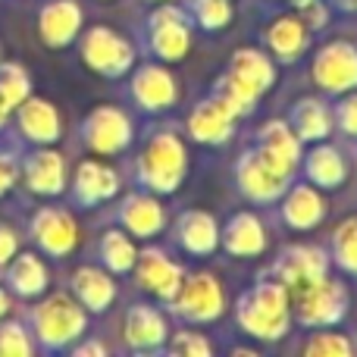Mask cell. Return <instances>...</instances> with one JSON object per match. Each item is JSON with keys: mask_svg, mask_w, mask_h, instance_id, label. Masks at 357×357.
Returning a JSON list of instances; mask_svg holds the SVG:
<instances>
[{"mask_svg": "<svg viewBox=\"0 0 357 357\" xmlns=\"http://www.w3.org/2000/svg\"><path fill=\"white\" fill-rule=\"evenodd\" d=\"M3 270H6V285H10L13 295L38 298L47 291V282H50L47 266H44L41 257H35V254H16Z\"/></svg>", "mask_w": 357, "mask_h": 357, "instance_id": "cell-31", "label": "cell"}, {"mask_svg": "<svg viewBox=\"0 0 357 357\" xmlns=\"http://www.w3.org/2000/svg\"><path fill=\"white\" fill-rule=\"evenodd\" d=\"M135 276H138V285H142V289H148L151 295H157L160 301L169 304L176 298L178 285H182L185 270L167 251L148 248V251H142L135 260Z\"/></svg>", "mask_w": 357, "mask_h": 357, "instance_id": "cell-14", "label": "cell"}, {"mask_svg": "<svg viewBox=\"0 0 357 357\" xmlns=\"http://www.w3.org/2000/svg\"><path fill=\"white\" fill-rule=\"evenodd\" d=\"M35 354V342L31 333L16 320L0 323V357H31Z\"/></svg>", "mask_w": 357, "mask_h": 357, "instance_id": "cell-38", "label": "cell"}, {"mask_svg": "<svg viewBox=\"0 0 357 357\" xmlns=\"http://www.w3.org/2000/svg\"><path fill=\"white\" fill-rule=\"evenodd\" d=\"M220 245L232 257H257L266 251V226L260 222V216L248 213V210L232 213L226 226L220 229Z\"/></svg>", "mask_w": 357, "mask_h": 357, "instance_id": "cell-24", "label": "cell"}, {"mask_svg": "<svg viewBox=\"0 0 357 357\" xmlns=\"http://www.w3.org/2000/svg\"><path fill=\"white\" fill-rule=\"evenodd\" d=\"M6 310H10V295H6V291H3V285H0V317H3Z\"/></svg>", "mask_w": 357, "mask_h": 357, "instance_id": "cell-45", "label": "cell"}, {"mask_svg": "<svg viewBox=\"0 0 357 357\" xmlns=\"http://www.w3.org/2000/svg\"><path fill=\"white\" fill-rule=\"evenodd\" d=\"M235 182H238V191L248 201L276 204L291 185V173H285L273 160H266L257 148H248L235 160Z\"/></svg>", "mask_w": 357, "mask_h": 357, "instance_id": "cell-8", "label": "cell"}, {"mask_svg": "<svg viewBox=\"0 0 357 357\" xmlns=\"http://www.w3.org/2000/svg\"><path fill=\"white\" fill-rule=\"evenodd\" d=\"M304 25H307V29L310 31H317V29H323V25H326V19H329V13H326V6H323L320 3V0H314V3H307V6H304Z\"/></svg>", "mask_w": 357, "mask_h": 357, "instance_id": "cell-42", "label": "cell"}, {"mask_svg": "<svg viewBox=\"0 0 357 357\" xmlns=\"http://www.w3.org/2000/svg\"><path fill=\"white\" fill-rule=\"evenodd\" d=\"M191 16L182 6H157L144 25L148 50L160 63H178L191 47Z\"/></svg>", "mask_w": 357, "mask_h": 357, "instance_id": "cell-6", "label": "cell"}, {"mask_svg": "<svg viewBox=\"0 0 357 357\" xmlns=\"http://www.w3.org/2000/svg\"><path fill=\"white\" fill-rule=\"evenodd\" d=\"M85 307L79 301H73L69 295H50L47 301L35 304V310H31V335L47 351L69 348L79 335H85Z\"/></svg>", "mask_w": 357, "mask_h": 357, "instance_id": "cell-3", "label": "cell"}, {"mask_svg": "<svg viewBox=\"0 0 357 357\" xmlns=\"http://www.w3.org/2000/svg\"><path fill=\"white\" fill-rule=\"evenodd\" d=\"M169 351L178 357H210L213 354V345L201 333H176L173 342H169Z\"/></svg>", "mask_w": 357, "mask_h": 357, "instance_id": "cell-40", "label": "cell"}, {"mask_svg": "<svg viewBox=\"0 0 357 357\" xmlns=\"http://www.w3.org/2000/svg\"><path fill=\"white\" fill-rule=\"evenodd\" d=\"M73 291L75 301L91 314H104L116 301V282H113L110 270H98V266H79L73 273Z\"/></svg>", "mask_w": 357, "mask_h": 357, "instance_id": "cell-30", "label": "cell"}, {"mask_svg": "<svg viewBox=\"0 0 357 357\" xmlns=\"http://www.w3.org/2000/svg\"><path fill=\"white\" fill-rule=\"evenodd\" d=\"M116 220L135 238H154V235H160L167 229V210L157 201L154 191H132L119 204Z\"/></svg>", "mask_w": 357, "mask_h": 357, "instance_id": "cell-16", "label": "cell"}, {"mask_svg": "<svg viewBox=\"0 0 357 357\" xmlns=\"http://www.w3.org/2000/svg\"><path fill=\"white\" fill-rule=\"evenodd\" d=\"M16 126L25 142L31 144H54L63 135V119L56 107L44 98H31V94L16 107Z\"/></svg>", "mask_w": 357, "mask_h": 357, "instance_id": "cell-19", "label": "cell"}, {"mask_svg": "<svg viewBox=\"0 0 357 357\" xmlns=\"http://www.w3.org/2000/svg\"><path fill=\"white\" fill-rule=\"evenodd\" d=\"M301 173L310 185H317L320 191H329V188L345 185L348 163H345V157H342V151L335 148V144L317 142L307 154H301Z\"/></svg>", "mask_w": 357, "mask_h": 357, "instance_id": "cell-26", "label": "cell"}, {"mask_svg": "<svg viewBox=\"0 0 357 357\" xmlns=\"http://www.w3.org/2000/svg\"><path fill=\"white\" fill-rule=\"evenodd\" d=\"M317 88L326 94H348L357 91V47L351 41H329L317 50L310 63Z\"/></svg>", "mask_w": 357, "mask_h": 357, "instance_id": "cell-9", "label": "cell"}, {"mask_svg": "<svg viewBox=\"0 0 357 357\" xmlns=\"http://www.w3.org/2000/svg\"><path fill=\"white\" fill-rule=\"evenodd\" d=\"M82 31V6L75 0H50L38 13V35L47 47H66Z\"/></svg>", "mask_w": 357, "mask_h": 357, "instance_id": "cell-20", "label": "cell"}, {"mask_svg": "<svg viewBox=\"0 0 357 357\" xmlns=\"http://www.w3.org/2000/svg\"><path fill=\"white\" fill-rule=\"evenodd\" d=\"M169 307L185 323H213L226 310V291L213 273H191L182 279Z\"/></svg>", "mask_w": 357, "mask_h": 357, "instance_id": "cell-5", "label": "cell"}, {"mask_svg": "<svg viewBox=\"0 0 357 357\" xmlns=\"http://www.w3.org/2000/svg\"><path fill=\"white\" fill-rule=\"evenodd\" d=\"M232 79H238L245 88H251L254 94H266L273 85H276V66L273 60L257 47H238L229 60V69H226Z\"/></svg>", "mask_w": 357, "mask_h": 357, "instance_id": "cell-28", "label": "cell"}, {"mask_svg": "<svg viewBox=\"0 0 357 357\" xmlns=\"http://www.w3.org/2000/svg\"><path fill=\"white\" fill-rule=\"evenodd\" d=\"M123 333H126V342L135 351H154V348H160L167 342L169 326H167V317L157 307H151V304H132L126 310Z\"/></svg>", "mask_w": 357, "mask_h": 357, "instance_id": "cell-25", "label": "cell"}, {"mask_svg": "<svg viewBox=\"0 0 357 357\" xmlns=\"http://www.w3.org/2000/svg\"><path fill=\"white\" fill-rule=\"evenodd\" d=\"M16 176H19V160H13V157L0 154V197H3L6 191L13 188Z\"/></svg>", "mask_w": 357, "mask_h": 357, "instance_id": "cell-43", "label": "cell"}, {"mask_svg": "<svg viewBox=\"0 0 357 357\" xmlns=\"http://www.w3.org/2000/svg\"><path fill=\"white\" fill-rule=\"evenodd\" d=\"M235 320L241 333L260 342H276L291 326V298L279 279L254 282L235 304Z\"/></svg>", "mask_w": 357, "mask_h": 357, "instance_id": "cell-1", "label": "cell"}, {"mask_svg": "<svg viewBox=\"0 0 357 357\" xmlns=\"http://www.w3.org/2000/svg\"><path fill=\"white\" fill-rule=\"evenodd\" d=\"M307 44H310V29L304 25V19H298V16H279L276 22L266 29V47H270L273 56H276L279 63H285V66L301 60Z\"/></svg>", "mask_w": 357, "mask_h": 357, "instance_id": "cell-29", "label": "cell"}, {"mask_svg": "<svg viewBox=\"0 0 357 357\" xmlns=\"http://www.w3.org/2000/svg\"><path fill=\"white\" fill-rule=\"evenodd\" d=\"M279 216L289 229L295 232H307L317 229L326 216V201H323L320 188L310 182H291L285 195L279 197Z\"/></svg>", "mask_w": 357, "mask_h": 357, "instance_id": "cell-17", "label": "cell"}, {"mask_svg": "<svg viewBox=\"0 0 357 357\" xmlns=\"http://www.w3.org/2000/svg\"><path fill=\"white\" fill-rule=\"evenodd\" d=\"M16 254H19V235H16V229L6 226V222H0V270H3V266L10 264Z\"/></svg>", "mask_w": 357, "mask_h": 357, "instance_id": "cell-41", "label": "cell"}, {"mask_svg": "<svg viewBox=\"0 0 357 357\" xmlns=\"http://www.w3.org/2000/svg\"><path fill=\"white\" fill-rule=\"evenodd\" d=\"M79 54L85 60V66L104 75V79H123L135 66V47L107 25H94L82 35Z\"/></svg>", "mask_w": 357, "mask_h": 357, "instance_id": "cell-7", "label": "cell"}, {"mask_svg": "<svg viewBox=\"0 0 357 357\" xmlns=\"http://www.w3.org/2000/svg\"><path fill=\"white\" fill-rule=\"evenodd\" d=\"M157 3H160V0H157Z\"/></svg>", "mask_w": 357, "mask_h": 357, "instance_id": "cell-47", "label": "cell"}, {"mask_svg": "<svg viewBox=\"0 0 357 357\" xmlns=\"http://www.w3.org/2000/svg\"><path fill=\"white\" fill-rule=\"evenodd\" d=\"M173 238L191 257H210L220 248V226L204 210H185L173 226Z\"/></svg>", "mask_w": 357, "mask_h": 357, "instance_id": "cell-23", "label": "cell"}, {"mask_svg": "<svg viewBox=\"0 0 357 357\" xmlns=\"http://www.w3.org/2000/svg\"><path fill=\"white\" fill-rule=\"evenodd\" d=\"M19 169H22L25 188L31 195L54 197L63 195V188H66V160H63V154L50 151L47 144H38V151L25 154L19 160Z\"/></svg>", "mask_w": 357, "mask_h": 357, "instance_id": "cell-15", "label": "cell"}, {"mask_svg": "<svg viewBox=\"0 0 357 357\" xmlns=\"http://www.w3.org/2000/svg\"><path fill=\"white\" fill-rule=\"evenodd\" d=\"M73 354H75V357H104L107 348L100 345V342H85V345H75Z\"/></svg>", "mask_w": 357, "mask_h": 357, "instance_id": "cell-44", "label": "cell"}, {"mask_svg": "<svg viewBox=\"0 0 357 357\" xmlns=\"http://www.w3.org/2000/svg\"><path fill=\"white\" fill-rule=\"evenodd\" d=\"M119 195V173L100 160H82L73 178V197L79 207H98Z\"/></svg>", "mask_w": 357, "mask_h": 357, "instance_id": "cell-21", "label": "cell"}, {"mask_svg": "<svg viewBox=\"0 0 357 357\" xmlns=\"http://www.w3.org/2000/svg\"><path fill=\"white\" fill-rule=\"evenodd\" d=\"M129 94L144 113H163L178 100L176 79L167 66L160 63H144L135 69L129 82Z\"/></svg>", "mask_w": 357, "mask_h": 357, "instance_id": "cell-13", "label": "cell"}, {"mask_svg": "<svg viewBox=\"0 0 357 357\" xmlns=\"http://www.w3.org/2000/svg\"><path fill=\"white\" fill-rule=\"evenodd\" d=\"M289 126L301 144H317V142H326L333 135V107L320 98H298L289 110Z\"/></svg>", "mask_w": 357, "mask_h": 357, "instance_id": "cell-27", "label": "cell"}, {"mask_svg": "<svg viewBox=\"0 0 357 357\" xmlns=\"http://www.w3.org/2000/svg\"><path fill=\"white\" fill-rule=\"evenodd\" d=\"M132 138H135L132 119L119 107H110V104L94 107L85 116V123H82V142H85V148L91 154H100V157L123 154L132 144Z\"/></svg>", "mask_w": 357, "mask_h": 357, "instance_id": "cell-10", "label": "cell"}, {"mask_svg": "<svg viewBox=\"0 0 357 357\" xmlns=\"http://www.w3.org/2000/svg\"><path fill=\"white\" fill-rule=\"evenodd\" d=\"M254 148H257L266 160H273L279 169H285V173H291V176L301 167V154H304L301 138L291 132V126L285 123V119H270V123L260 126Z\"/></svg>", "mask_w": 357, "mask_h": 357, "instance_id": "cell-22", "label": "cell"}, {"mask_svg": "<svg viewBox=\"0 0 357 357\" xmlns=\"http://www.w3.org/2000/svg\"><path fill=\"white\" fill-rule=\"evenodd\" d=\"M213 94L222 100V104L232 110V116L235 119H241V116H251L254 113V104H257V94L251 91V88H245L238 79H232V75H220L216 79V85H213Z\"/></svg>", "mask_w": 357, "mask_h": 357, "instance_id": "cell-35", "label": "cell"}, {"mask_svg": "<svg viewBox=\"0 0 357 357\" xmlns=\"http://www.w3.org/2000/svg\"><path fill=\"white\" fill-rule=\"evenodd\" d=\"M333 119L342 135L357 138V91L339 94V104L333 107Z\"/></svg>", "mask_w": 357, "mask_h": 357, "instance_id": "cell-39", "label": "cell"}, {"mask_svg": "<svg viewBox=\"0 0 357 357\" xmlns=\"http://www.w3.org/2000/svg\"><path fill=\"white\" fill-rule=\"evenodd\" d=\"M304 354L307 357H351L354 345L342 333H329V329H317L307 342H304Z\"/></svg>", "mask_w": 357, "mask_h": 357, "instance_id": "cell-37", "label": "cell"}, {"mask_svg": "<svg viewBox=\"0 0 357 357\" xmlns=\"http://www.w3.org/2000/svg\"><path fill=\"white\" fill-rule=\"evenodd\" d=\"M329 266H333V260L320 245H291L276 257L273 276L289 291H295L301 285L314 282V279L329 276Z\"/></svg>", "mask_w": 357, "mask_h": 357, "instance_id": "cell-11", "label": "cell"}, {"mask_svg": "<svg viewBox=\"0 0 357 357\" xmlns=\"http://www.w3.org/2000/svg\"><path fill=\"white\" fill-rule=\"evenodd\" d=\"M98 254H100V264H104V270L116 273V276L135 270V260H138L135 241H132V235L123 232V229H107V232L100 235Z\"/></svg>", "mask_w": 357, "mask_h": 357, "instance_id": "cell-32", "label": "cell"}, {"mask_svg": "<svg viewBox=\"0 0 357 357\" xmlns=\"http://www.w3.org/2000/svg\"><path fill=\"white\" fill-rule=\"evenodd\" d=\"M329 260H333L339 270L357 276V216H348L345 222H339V226H335Z\"/></svg>", "mask_w": 357, "mask_h": 357, "instance_id": "cell-34", "label": "cell"}, {"mask_svg": "<svg viewBox=\"0 0 357 357\" xmlns=\"http://www.w3.org/2000/svg\"><path fill=\"white\" fill-rule=\"evenodd\" d=\"M289 3H291V6H298V10H304V6L314 3V0H289Z\"/></svg>", "mask_w": 357, "mask_h": 357, "instance_id": "cell-46", "label": "cell"}, {"mask_svg": "<svg viewBox=\"0 0 357 357\" xmlns=\"http://www.w3.org/2000/svg\"><path fill=\"white\" fill-rule=\"evenodd\" d=\"M29 94H31L29 73H25L19 63L0 60V113H3V116L16 113V107L22 104Z\"/></svg>", "mask_w": 357, "mask_h": 357, "instance_id": "cell-33", "label": "cell"}, {"mask_svg": "<svg viewBox=\"0 0 357 357\" xmlns=\"http://www.w3.org/2000/svg\"><path fill=\"white\" fill-rule=\"evenodd\" d=\"M185 173H188V154H185V144L176 132L163 129L154 132L148 138V144L142 148L135 163V178L144 191H154L160 195H173L182 185Z\"/></svg>", "mask_w": 357, "mask_h": 357, "instance_id": "cell-2", "label": "cell"}, {"mask_svg": "<svg viewBox=\"0 0 357 357\" xmlns=\"http://www.w3.org/2000/svg\"><path fill=\"white\" fill-rule=\"evenodd\" d=\"M235 116L216 94L197 100L188 113V135L197 144H226L232 138Z\"/></svg>", "mask_w": 357, "mask_h": 357, "instance_id": "cell-18", "label": "cell"}, {"mask_svg": "<svg viewBox=\"0 0 357 357\" xmlns=\"http://www.w3.org/2000/svg\"><path fill=\"white\" fill-rule=\"evenodd\" d=\"M29 232L47 257H66L79 245V226H75L73 213L63 207H41L31 216Z\"/></svg>", "mask_w": 357, "mask_h": 357, "instance_id": "cell-12", "label": "cell"}, {"mask_svg": "<svg viewBox=\"0 0 357 357\" xmlns=\"http://www.w3.org/2000/svg\"><path fill=\"white\" fill-rule=\"evenodd\" d=\"M188 16L204 31H220L232 22V3L229 0H191Z\"/></svg>", "mask_w": 357, "mask_h": 357, "instance_id": "cell-36", "label": "cell"}, {"mask_svg": "<svg viewBox=\"0 0 357 357\" xmlns=\"http://www.w3.org/2000/svg\"><path fill=\"white\" fill-rule=\"evenodd\" d=\"M289 298H291V310H295L298 323L307 329H333L348 314V291L333 276L314 279V282L289 291Z\"/></svg>", "mask_w": 357, "mask_h": 357, "instance_id": "cell-4", "label": "cell"}]
</instances>
